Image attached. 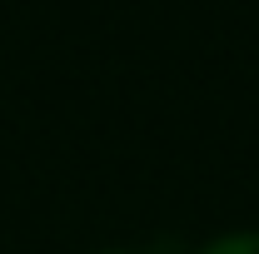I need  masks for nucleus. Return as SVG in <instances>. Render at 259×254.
I'll use <instances>...</instances> for the list:
<instances>
[{"mask_svg":"<svg viewBox=\"0 0 259 254\" xmlns=\"http://www.w3.org/2000/svg\"><path fill=\"white\" fill-rule=\"evenodd\" d=\"M190 254H259V229H225Z\"/></svg>","mask_w":259,"mask_h":254,"instance_id":"obj_1","label":"nucleus"},{"mask_svg":"<svg viewBox=\"0 0 259 254\" xmlns=\"http://www.w3.org/2000/svg\"><path fill=\"white\" fill-rule=\"evenodd\" d=\"M95 254H145V249H95Z\"/></svg>","mask_w":259,"mask_h":254,"instance_id":"obj_2","label":"nucleus"}]
</instances>
